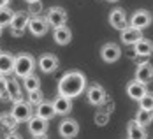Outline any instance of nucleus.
I'll return each mask as SVG.
<instances>
[{"instance_id":"26","label":"nucleus","mask_w":153,"mask_h":139,"mask_svg":"<svg viewBox=\"0 0 153 139\" xmlns=\"http://www.w3.org/2000/svg\"><path fill=\"white\" fill-rule=\"evenodd\" d=\"M136 122H137L141 127L150 125L153 122V111H144V109H139L137 114H136Z\"/></svg>"},{"instance_id":"37","label":"nucleus","mask_w":153,"mask_h":139,"mask_svg":"<svg viewBox=\"0 0 153 139\" xmlns=\"http://www.w3.org/2000/svg\"><path fill=\"white\" fill-rule=\"evenodd\" d=\"M107 2H118V0H107Z\"/></svg>"},{"instance_id":"20","label":"nucleus","mask_w":153,"mask_h":139,"mask_svg":"<svg viewBox=\"0 0 153 139\" xmlns=\"http://www.w3.org/2000/svg\"><path fill=\"white\" fill-rule=\"evenodd\" d=\"M14 69V56L11 53H0V76L11 74Z\"/></svg>"},{"instance_id":"23","label":"nucleus","mask_w":153,"mask_h":139,"mask_svg":"<svg viewBox=\"0 0 153 139\" xmlns=\"http://www.w3.org/2000/svg\"><path fill=\"white\" fill-rule=\"evenodd\" d=\"M37 116H41V118H44V120H51V118L55 116V108H53V104L48 102V100H42L41 104H37Z\"/></svg>"},{"instance_id":"9","label":"nucleus","mask_w":153,"mask_h":139,"mask_svg":"<svg viewBox=\"0 0 153 139\" xmlns=\"http://www.w3.org/2000/svg\"><path fill=\"white\" fill-rule=\"evenodd\" d=\"M86 99H88V102L93 104V106H100L106 100V90L100 85H92L88 88V92H86Z\"/></svg>"},{"instance_id":"31","label":"nucleus","mask_w":153,"mask_h":139,"mask_svg":"<svg viewBox=\"0 0 153 139\" xmlns=\"http://www.w3.org/2000/svg\"><path fill=\"white\" fill-rule=\"evenodd\" d=\"M28 5H30L28 11H30L32 16H37L41 11H42V4H41V0H39V2H33V4H28Z\"/></svg>"},{"instance_id":"30","label":"nucleus","mask_w":153,"mask_h":139,"mask_svg":"<svg viewBox=\"0 0 153 139\" xmlns=\"http://www.w3.org/2000/svg\"><path fill=\"white\" fill-rule=\"evenodd\" d=\"M0 99L2 100H9L7 97V85H5V77L0 76Z\"/></svg>"},{"instance_id":"2","label":"nucleus","mask_w":153,"mask_h":139,"mask_svg":"<svg viewBox=\"0 0 153 139\" xmlns=\"http://www.w3.org/2000/svg\"><path fill=\"white\" fill-rule=\"evenodd\" d=\"M33 67H35V60H33L32 55L21 53V55L14 56V69H13V72H14L18 77L23 79V77L33 74Z\"/></svg>"},{"instance_id":"8","label":"nucleus","mask_w":153,"mask_h":139,"mask_svg":"<svg viewBox=\"0 0 153 139\" xmlns=\"http://www.w3.org/2000/svg\"><path fill=\"white\" fill-rule=\"evenodd\" d=\"M58 132H60V136L63 139H72L76 138L77 134H79V123H77L76 120H63L58 127Z\"/></svg>"},{"instance_id":"13","label":"nucleus","mask_w":153,"mask_h":139,"mask_svg":"<svg viewBox=\"0 0 153 139\" xmlns=\"http://www.w3.org/2000/svg\"><path fill=\"white\" fill-rule=\"evenodd\" d=\"M152 77H153V65L150 62L141 63L137 67V71H136V81L143 83V85H148L152 81Z\"/></svg>"},{"instance_id":"16","label":"nucleus","mask_w":153,"mask_h":139,"mask_svg":"<svg viewBox=\"0 0 153 139\" xmlns=\"http://www.w3.org/2000/svg\"><path fill=\"white\" fill-rule=\"evenodd\" d=\"M51 104H53V108H55V114H69L71 109H72V102H71V99L62 97V95H58Z\"/></svg>"},{"instance_id":"29","label":"nucleus","mask_w":153,"mask_h":139,"mask_svg":"<svg viewBox=\"0 0 153 139\" xmlns=\"http://www.w3.org/2000/svg\"><path fill=\"white\" fill-rule=\"evenodd\" d=\"M42 102V93H41V90H35V92H28V104H41Z\"/></svg>"},{"instance_id":"14","label":"nucleus","mask_w":153,"mask_h":139,"mask_svg":"<svg viewBox=\"0 0 153 139\" xmlns=\"http://www.w3.org/2000/svg\"><path fill=\"white\" fill-rule=\"evenodd\" d=\"M109 25H111L113 28L120 30V32H122L123 28L128 27V25H127V18H125L123 9H114V11H111V14H109Z\"/></svg>"},{"instance_id":"34","label":"nucleus","mask_w":153,"mask_h":139,"mask_svg":"<svg viewBox=\"0 0 153 139\" xmlns=\"http://www.w3.org/2000/svg\"><path fill=\"white\" fill-rule=\"evenodd\" d=\"M33 139H49L48 134H39V136H33Z\"/></svg>"},{"instance_id":"10","label":"nucleus","mask_w":153,"mask_h":139,"mask_svg":"<svg viewBox=\"0 0 153 139\" xmlns=\"http://www.w3.org/2000/svg\"><path fill=\"white\" fill-rule=\"evenodd\" d=\"M48 120L44 118H41V116H30V120H28V130H30L32 136H39V134H46L48 132Z\"/></svg>"},{"instance_id":"39","label":"nucleus","mask_w":153,"mask_h":139,"mask_svg":"<svg viewBox=\"0 0 153 139\" xmlns=\"http://www.w3.org/2000/svg\"><path fill=\"white\" fill-rule=\"evenodd\" d=\"M0 53H2V49H0Z\"/></svg>"},{"instance_id":"27","label":"nucleus","mask_w":153,"mask_h":139,"mask_svg":"<svg viewBox=\"0 0 153 139\" xmlns=\"http://www.w3.org/2000/svg\"><path fill=\"white\" fill-rule=\"evenodd\" d=\"M13 9H9V7H4V9H0V28H5V27H9L11 25V19H13Z\"/></svg>"},{"instance_id":"3","label":"nucleus","mask_w":153,"mask_h":139,"mask_svg":"<svg viewBox=\"0 0 153 139\" xmlns=\"http://www.w3.org/2000/svg\"><path fill=\"white\" fill-rule=\"evenodd\" d=\"M46 21H48V25L53 27V28L63 27L67 23V13H65V9L63 7H51L46 14Z\"/></svg>"},{"instance_id":"24","label":"nucleus","mask_w":153,"mask_h":139,"mask_svg":"<svg viewBox=\"0 0 153 139\" xmlns=\"http://www.w3.org/2000/svg\"><path fill=\"white\" fill-rule=\"evenodd\" d=\"M23 86L27 92H35V90H41V79L35 76V74H30V76L23 77Z\"/></svg>"},{"instance_id":"36","label":"nucleus","mask_w":153,"mask_h":139,"mask_svg":"<svg viewBox=\"0 0 153 139\" xmlns=\"http://www.w3.org/2000/svg\"><path fill=\"white\" fill-rule=\"evenodd\" d=\"M27 4H33V2H39V0H25Z\"/></svg>"},{"instance_id":"19","label":"nucleus","mask_w":153,"mask_h":139,"mask_svg":"<svg viewBox=\"0 0 153 139\" xmlns=\"http://www.w3.org/2000/svg\"><path fill=\"white\" fill-rule=\"evenodd\" d=\"M5 85H7V97H9V100H13V102H19V100H21V88H19L16 77L5 79Z\"/></svg>"},{"instance_id":"6","label":"nucleus","mask_w":153,"mask_h":139,"mask_svg":"<svg viewBox=\"0 0 153 139\" xmlns=\"http://www.w3.org/2000/svg\"><path fill=\"white\" fill-rule=\"evenodd\" d=\"M11 114L16 118V122H28L32 116V106L25 100L14 102V108L11 109Z\"/></svg>"},{"instance_id":"28","label":"nucleus","mask_w":153,"mask_h":139,"mask_svg":"<svg viewBox=\"0 0 153 139\" xmlns=\"http://www.w3.org/2000/svg\"><path fill=\"white\" fill-rule=\"evenodd\" d=\"M139 104H141V109H144V111H153V93L148 92L146 95H143Z\"/></svg>"},{"instance_id":"11","label":"nucleus","mask_w":153,"mask_h":139,"mask_svg":"<svg viewBox=\"0 0 153 139\" xmlns=\"http://www.w3.org/2000/svg\"><path fill=\"white\" fill-rule=\"evenodd\" d=\"M39 69L44 74H51L58 69V58L55 55H42L39 58Z\"/></svg>"},{"instance_id":"35","label":"nucleus","mask_w":153,"mask_h":139,"mask_svg":"<svg viewBox=\"0 0 153 139\" xmlns=\"http://www.w3.org/2000/svg\"><path fill=\"white\" fill-rule=\"evenodd\" d=\"M7 4H9V0H0V9L7 7Z\"/></svg>"},{"instance_id":"1","label":"nucleus","mask_w":153,"mask_h":139,"mask_svg":"<svg viewBox=\"0 0 153 139\" xmlns=\"http://www.w3.org/2000/svg\"><path fill=\"white\" fill-rule=\"evenodd\" d=\"M85 88H86L85 74L79 71H71L62 76L60 83H58V95L67 97V99H74L85 92Z\"/></svg>"},{"instance_id":"17","label":"nucleus","mask_w":153,"mask_h":139,"mask_svg":"<svg viewBox=\"0 0 153 139\" xmlns=\"http://www.w3.org/2000/svg\"><path fill=\"white\" fill-rule=\"evenodd\" d=\"M141 37H143L141 30H136V28H132V27H127V28L122 30V42L127 44V46H134Z\"/></svg>"},{"instance_id":"22","label":"nucleus","mask_w":153,"mask_h":139,"mask_svg":"<svg viewBox=\"0 0 153 139\" xmlns=\"http://www.w3.org/2000/svg\"><path fill=\"white\" fill-rule=\"evenodd\" d=\"M127 130H128V138L127 139H146V130H144V127H141L136 120H130V122H128Z\"/></svg>"},{"instance_id":"12","label":"nucleus","mask_w":153,"mask_h":139,"mask_svg":"<svg viewBox=\"0 0 153 139\" xmlns=\"http://www.w3.org/2000/svg\"><path fill=\"white\" fill-rule=\"evenodd\" d=\"M148 90H146V85H143V83H139V81H130L128 83V86H127V95L132 99V100H141L143 99V95H146Z\"/></svg>"},{"instance_id":"38","label":"nucleus","mask_w":153,"mask_h":139,"mask_svg":"<svg viewBox=\"0 0 153 139\" xmlns=\"http://www.w3.org/2000/svg\"><path fill=\"white\" fill-rule=\"evenodd\" d=\"M0 35H2V28H0Z\"/></svg>"},{"instance_id":"4","label":"nucleus","mask_w":153,"mask_h":139,"mask_svg":"<svg viewBox=\"0 0 153 139\" xmlns=\"http://www.w3.org/2000/svg\"><path fill=\"white\" fill-rule=\"evenodd\" d=\"M27 28L30 30L32 35H35V37H42V35H46L48 33L49 25H48V21L44 19V18H41V16H33V18L28 19Z\"/></svg>"},{"instance_id":"18","label":"nucleus","mask_w":153,"mask_h":139,"mask_svg":"<svg viewBox=\"0 0 153 139\" xmlns=\"http://www.w3.org/2000/svg\"><path fill=\"white\" fill-rule=\"evenodd\" d=\"M28 13H14L13 19H11V30H18V32H25L27 25H28Z\"/></svg>"},{"instance_id":"7","label":"nucleus","mask_w":153,"mask_h":139,"mask_svg":"<svg viewBox=\"0 0 153 139\" xmlns=\"http://www.w3.org/2000/svg\"><path fill=\"white\" fill-rule=\"evenodd\" d=\"M100 56H102V60L107 63H114L120 56H122V49L118 44H114V42H107L102 46L100 49Z\"/></svg>"},{"instance_id":"33","label":"nucleus","mask_w":153,"mask_h":139,"mask_svg":"<svg viewBox=\"0 0 153 139\" xmlns=\"http://www.w3.org/2000/svg\"><path fill=\"white\" fill-rule=\"evenodd\" d=\"M11 33H13V35H14V37H21V35H23V33H25V32H18V30H11Z\"/></svg>"},{"instance_id":"25","label":"nucleus","mask_w":153,"mask_h":139,"mask_svg":"<svg viewBox=\"0 0 153 139\" xmlns=\"http://www.w3.org/2000/svg\"><path fill=\"white\" fill-rule=\"evenodd\" d=\"M0 123L4 125L9 132H13V130H16V127H18L19 122H16V118L11 113H2V114H0Z\"/></svg>"},{"instance_id":"5","label":"nucleus","mask_w":153,"mask_h":139,"mask_svg":"<svg viewBox=\"0 0 153 139\" xmlns=\"http://www.w3.org/2000/svg\"><path fill=\"white\" fill-rule=\"evenodd\" d=\"M150 23H152V14H150L146 9L136 11V13L132 14V18H130V27L136 28V30H143V28L150 27Z\"/></svg>"},{"instance_id":"15","label":"nucleus","mask_w":153,"mask_h":139,"mask_svg":"<svg viewBox=\"0 0 153 139\" xmlns=\"http://www.w3.org/2000/svg\"><path fill=\"white\" fill-rule=\"evenodd\" d=\"M53 39H55V42L58 46H67L72 41V32L69 30L65 25L63 27H58V28H55V32H53Z\"/></svg>"},{"instance_id":"32","label":"nucleus","mask_w":153,"mask_h":139,"mask_svg":"<svg viewBox=\"0 0 153 139\" xmlns=\"http://www.w3.org/2000/svg\"><path fill=\"white\" fill-rule=\"evenodd\" d=\"M4 139H23V138H21V134H18V132L13 130V132H7V136Z\"/></svg>"},{"instance_id":"21","label":"nucleus","mask_w":153,"mask_h":139,"mask_svg":"<svg viewBox=\"0 0 153 139\" xmlns=\"http://www.w3.org/2000/svg\"><path fill=\"white\" fill-rule=\"evenodd\" d=\"M134 51L139 56H150L153 53V42L148 41V39H144V37H141L137 42L134 44Z\"/></svg>"}]
</instances>
